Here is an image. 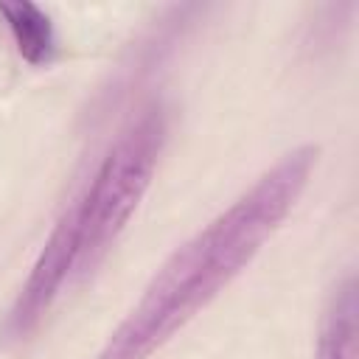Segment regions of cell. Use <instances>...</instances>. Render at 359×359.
I'll list each match as a JSON object with an SVG mask.
<instances>
[{
  "mask_svg": "<svg viewBox=\"0 0 359 359\" xmlns=\"http://www.w3.org/2000/svg\"><path fill=\"white\" fill-rule=\"evenodd\" d=\"M320 149L303 143L266 168L227 210L188 238L149 280L140 300L93 359H149L182 331L280 227L317 165Z\"/></svg>",
  "mask_w": 359,
  "mask_h": 359,
  "instance_id": "obj_1",
  "label": "cell"
},
{
  "mask_svg": "<svg viewBox=\"0 0 359 359\" xmlns=\"http://www.w3.org/2000/svg\"><path fill=\"white\" fill-rule=\"evenodd\" d=\"M165 143V112L160 104L143 107L112 140L107 154L101 157L95 174L79 202V264L76 275L93 272L140 199L146 196L151 177L157 171V160Z\"/></svg>",
  "mask_w": 359,
  "mask_h": 359,
  "instance_id": "obj_2",
  "label": "cell"
},
{
  "mask_svg": "<svg viewBox=\"0 0 359 359\" xmlns=\"http://www.w3.org/2000/svg\"><path fill=\"white\" fill-rule=\"evenodd\" d=\"M79 264V202L73 199L62 216L56 219L53 230L48 233L11 311L3 323V337L20 342L36 331V325L50 311L53 300L59 297L62 286L76 275Z\"/></svg>",
  "mask_w": 359,
  "mask_h": 359,
  "instance_id": "obj_3",
  "label": "cell"
},
{
  "mask_svg": "<svg viewBox=\"0 0 359 359\" xmlns=\"http://www.w3.org/2000/svg\"><path fill=\"white\" fill-rule=\"evenodd\" d=\"M314 359H359V297L353 275H345L328 297Z\"/></svg>",
  "mask_w": 359,
  "mask_h": 359,
  "instance_id": "obj_4",
  "label": "cell"
},
{
  "mask_svg": "<svg viewBox=\"0 0 359 359\" xmlns=\"http://www.w3.org/2000/svg\"><path fill=\"white\" fill-rule=\"evenodd\" d=\"M0 14L6 17L17 50L28 65H45L53 56V28L48 14L28 0L17 3H0Z\"/></svg>",
  "mask_w": 359,
  "mask_h": 359,
  "instance_id": "obj_5",
  "label": "cell"
}]
</instances>
